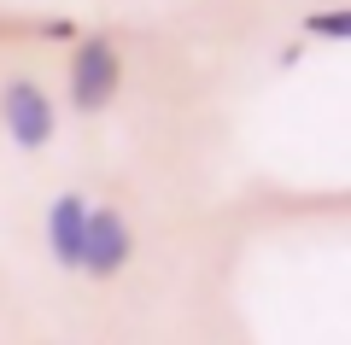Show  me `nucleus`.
Returning a JSON list of instances; mask_svg holds the SVG:
<instances>
[{
  "mask_svg": "<svg viewBox=\"0 0 351 345\" xmlns=\"http://www.w3.org/2000/svg\"><path fill=\"white\" fill-rule=\"evenodd\" d=\"M82 228H88V199L76 187L47 199V258L59 270H76L82 263Z\"/></svg>",
  "mask_w": 351,
  "mask_h": 345,
  "instance_id": "20e7f679",
  "label": "nucleus"
},
{
  "mask_svg": "<svg viewBox=\"0 0 351 345\" xmlns=\"http://www.w3.org/2000/svg\"><path fill=\"white\" fill-rule=\"evenodd\" d=\"M135 258V235H129V217L117 205H88V228H82V263L76 275L88 281H117Z\"/></svg>",
  "mask_w": 351,
  "mask_h": 345,
  "instance_id": "7ed1b4c3",
  "label": "nucleus"
},
{
  "mask_svg": "<svg viewBox=\"0 0 351 345\" xmlns=\"http://www.w3.org/2000/svg\"><path fill=\"white\" fill-rule=\"evenodd\" d=\"M304 36H316V41H346V36H351V12H346V6H322V12L304 18Z\"/></svg>",
  "mask_w": 351,
  "mask_h": 345,
  "instance_id": "39448f33",
  "label": "nucleus"
},
{
  "mask_svg": "<svg viewBox=\"0 0 351 345\" xmlns=\"http://www.w3.org/2000/svg\"><path fill=\"white\" fill-rule=\"evenodd\" d=\"M0 123H6V135H12L18 152H47L53 135H59L53 94L36 76H6V88H0Z\"/></svg>",
  "mask_w": 351,
  "mask_h": 345,
  "instance_id": "f03ea898",
  "label": "nucleus"
},
{
  "mask_svg": "<svg viewBox=\"0 0 351 345\" xmlns=\"http://www.w3.org/2000/svg\"><path fill=\"white\" fill-rule=\"evenodd\" d=\"M123 88V53L112 36H82L71 47V71H64V106L76 117H100Z\"/></svg>",
  "mask_w": 351,
  "mask_h": 345,
  "instance_id": "f257e3e1",
  "label": "nucleus"
}]
</instances>
